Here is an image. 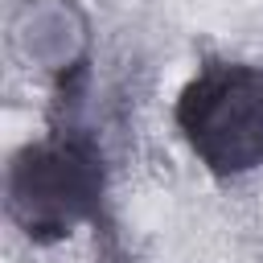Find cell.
Here are the masks:
<instances>
[{
	"mask_svg": "<svg viewBox=\"0 0 263 263\" xmlns=\"http://www.w3.org/2000/svg\"><path fill=\"white\" fill-rule=\"evenodd\" d=\"M103 193L99 152L78 136H49L12 156L8 168V214L37 238H62L82 218H95Z\"/></svg>",
	"mask_w": 263,
	"mask_h": 263,
	"instance_id": "cell-1",
	"label": "cell"
},
{
	"mask_svg": "<svg viewBox=\"0 0 263 263\" xmlns=\"http://www.w3.org/2000/svg\"><path fill=\"white\" fill-rule=\"evenodd\" d=\"M177 127L214 173L263 164V66H205L177 99Z\"/></svg>",
	"mask_w": 263,
	"mask_h": 263,
	"instance_id": "cell-2",
	"label": "cell"
}]
</instances>
